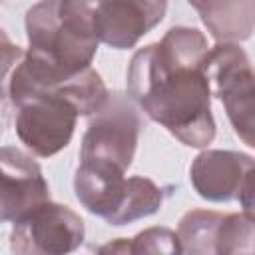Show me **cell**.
Returning a JSON list of instances; mask_svg holds the SVG:
<instances>
[{
  "mask_svg": "<svg viewBox=\"0 0 255 255\" xmlns=\"http://www.w3.org/2000/svg\"><path fill=\"white\" fill-rule=\"evenodd\" d=\"M203 72L209 88H213L215 96L223 102L235 133L253 147L255 76L247 54L237 44H217L209 48Z\"/></svg>",
  "mask_w": 255,
  "mask_h": 255,
  "instance_id": "3",
  "label": "cell"
},
{
  "mask_svg": "<svg viewBox=\"0 0 255 255\" xmlns=\"http://www.w3.org/2000/svg\"><path fill=\"white\" fill-rule=\"evenodd\" d=\"M128 94L181 143L205 147L213 141L211 88L203 68L169 66L161 60L157 44H149L129 62Z\"/></svg>",
  "mask_w": 255,
  "mask_h": 255,
  "instance_id": "1",
  "label": "cell"
},
{
  "mask_svg": "<svg viewBox=\"0 0 255 255\" xmlns=\"http://www.w3.org/2000/svg\"><path fill=\"white\" fill-rule=\"evenodd\" d=\"M161 203H163V193L151 179L139 175L128 177L126 197L110 225H126L149 217L155 211H159Z\"/></svg>",
  "mask_w": 255,
  "mask_h": 255,
  "instance_id": "13",
  "label": "cell"
},
{
  "mask_svg": "<svg viewBox=\"0 0 255 255\" xmlns=\"http://www.w3.org/2000/svg\"><path fill=\"white\" fill-rule=\"evenodd\" d=\"M191 6L199 12L203 24L211 32L219 44H235L247 40L253 32V16L255 2H191Z\"/></svg>",
  "mask_w": 255,
  "mask_h": 255,
  "instance_id": "11",
  "label": "cell"
},
{
  "mask_svg": "<svg viewBox=\"0 0 255 255\" xmlns=\"http://www.w3.org/2000/svg\"><path fill=\"white\" fill-rule=\"evenodd\" d=\"M50 201L40 165L18 147H0V223L18 221Z\"/></svg>",
  "mask_w": 255,
  "mask_h": 255,
  "instance_id": "8",
  "label": "cell"
},
{
  "mask_svg": "<svg viewBox=\"0 0 255 255\" xmlns=\"http://www.w3.org/2000/svg\"><path fill=\"white\" fill-rule=\"evenodd\" d=\"M98 255H131L129 239H114L98 249Z\"/></svg>",
  "mask_w": 255,
  "mask_h": 255,
  "instance_id": "17",
  "label": "cell"
},
{
  "mask_svg": "<svg viewBox=\"0 0 255 255\" xmlns=\"http://www.w3.org/2000/svg\"><path fill=\"white\" fill-rule=\"evenodd\" d=\"M82 217L66 205L46 201L18 219L10 233L12 255H70L84 243Z\"/></svg>",
  "mask_w": 255,
  "mask_h": 255,
  "instance_id": "5",
  "label": "cell"
},
{
  "mask_svg": "<svg viewBox=\"0 0 255 255\" xmlns=\"http://www.w3.org/2000/svg\"><path fill=\"white\" fill-rule=\"evenodd\" d=\"M6 122H8V106H6V98L0 96V135L4 133Z\"/></svg>",
  "mask_w": 255,
  "mask_h": 255,
  "instance_id": "18",
  "label": "cell"
},
{
  "mask_svg": "<svg viewBox=\"0 0 255 255\" xmlns=\"http://www.w3.org/2000/svg\"><path fill=\"white\" fill-rule=\"evenodd\" d=\"M28 54L70 78L88 68L98 52L94 4L48 0L26 12Z\"/></svg>",
  "mask_w": 255,
  "mask_h": 255,
  "instance_id": "2",
  "label": "cell"
},
{
  "mask_svg": "<svg viewBox=\"0 0 255 255\" xmlns=\"http://www.w3.org/2000/svg\"><path fill=\"white\" fill-rule=\"evenodd\" d=\"M139 116L135 108L120 94H110L104 108L90 122L80 147V161L112 165L120 171H128L131 165L137 135Z\"/></svg>",
  "mask_w": 255,
  "mask_h": 255,
  "instance_id": "4",
  "label": "cell"
},
{
  "mask_svg": "<svg viewBox=\"0 0 255 255\" xmlns=\"http://www.w3.org/2000/svg\"><path fill=\"white\" fill-rule=\"evenodd\" d=\"M167 10L165 2L110 0L94 4V30L98 42L116 50L133 48L141 36L157 26Z\"/></svg>",
  "mask_w": 255,
  "mask_h": 255,
  "instance_id": "9",
  "label": "cell"
},
{
  "mask_svg": "<svg viewBox=\"0 0 255 255\" xmlns=\"http://www.w3.org/2000/svg\"><path fill=\"white\" fill-rule=\"evenodd\" d=\"M24 52L6 36V32L0 28V96H8V84L10 76L16 70V66L22 62Z\"/></svg>",
  "mask_w": 255,
  "mask_h": 255,
  "instance_id": "16",
  "label": "cell"
},
{
  "mask_svg": "<svg viewBox=\"0 0 255 255\" xmlns=\"http://www.w3.org/2000/svg\"><path fill=\"white\" fill-rule=\"evenodd\" d=\"M112 165L80 161L74 177V189L78 201L94 215L112 223L128 189V179Z\"/></svg>",
  "mask_w": 255,
  "mask_h": 255,
  "instance_id": "10",
  "label": "cell"
},
{
  "mask_svg": "<svg viewBox=\"0 0 255 255\" xmlns=\"http://www.w3.org/2000/svg\"><path fill=\"white\" fill-rule=\"evenodd\" d=\"M217 255H255L253 213H229L221 217L215 237Z\"/></svg>",
  "mask_w": 255,
  "mask_h": 255,
  "instance_id": "14",
  "label": "cell"
},
{
  "mask_svg": "<svg viewBox=\"0 0 255 255\" xmlns=\"http://www.w3.org/2000/svg\"><path fill=\"white\" fill-rule=\"evenodd\" d=\"M76 108L58 96L34 98L16 112V133L38 157H52L62 151L76 129Z\"/></svg>",
  "mask_w": 255,
  "mask_h": 255,
  "instance_id": "7",
  "label": "cell"
},
{
  "mask_svg": "<svg viewBox=\"0 0 255 255\" xmlns=\"http://www.w3.org/2000/svg\"><path fill=\"white\" fill-rule=\"evenodd\" d=\"M189 179L199 197L207 201L239 199L247 213H253V157L229 149H205L191 167Z\"/></svg>",
  "mask_w": 255,
  "mask_h": 255,
  "instance_id": "6",
  "label": "cell"
},
{
  "mask_svg": "<svg viewBox=\"0 0 255 255\" xmlns=\"http://www.w3.org/2000/svg\"><path fill=\"white\" fill-rule=\"evenodd\" d=\"M131 255H183L177 233L167 227H147L129 239Z\"/></svg>",
  "mask_w": 255,
  "mask_h": 255,
  "instance_id": "15",
  "label": "cell"
},
{
  "mask_svg": "<svg viewBox=\"0 0 255 255\" xmlns=\"http://www.w3.org/2000/svg\"><path fill=\"white\" fill-rule=\"evenodd\" d=\"M221 213L193 209L187 211L177 225V239L185 255H217L215 237L221 223Z\"/></svg>",
  "mask_w": 255,
  "mask_h": 255,
  "instance_id": "12",
  "label": "cell"
}]
</instances>
